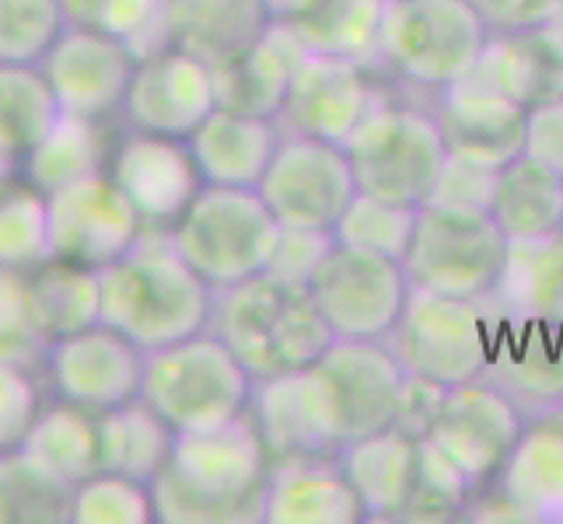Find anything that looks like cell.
I'll return each instance as SVG.
<instances>
[{
	"mask_svg": "<svg viewBox=\"0 0 563 524\" xmlns=\"http://www.w3.org/2000/svg\"><path fill=\"white\" fill-rule=\"evenodd\" d=\"M269 455L249 413L224 426L179 434L168 465L151 482L158 524L263 521Z\"/></svg>",
	"mask_w": 563,
	"mask_h": 524,
	"instance_id": "6da1fadb",
	"label": "cell"
},
{
	"mask_svg": "<svg viewBox=\"0 0 563 524\" xmlns=\"http://www.w3.org/2000/svg\"><path fill=\"white\" fill-rule=\"evenodd\" d=\"M102 274V322L120 328L144 354L210 328L213 287L192 269L168 231H147Z\"/></svg>",
	"mask_w": 563,
	"mask_h": 524,
	"instance_id": "7a4b0ae2",
	"label": "cell"
},
{
	"mask_svg": "<svg viewBox=\"0 0 563 524\" xmlns=\"http://www.w3.org/2000/svg\"><path fill=\"white\" fill-rule=\"evenodd\" d=\"M210 328L242 360L252 381L301 371L336 339L316 308L312 290L280 280L269 269L213 290Z\"/></svg>",
	"mask_w": 563,
	"mask_h": 524,
	"instance_id": "3957f363",
	"label": "cell"
},
{
	"mask_svg": "<svg viewBox=\"0 0 563 524\" xmlns=\"http://www.w3.org/2000/svg\"><path fill=\"white\" fill-rule=\"evenodd\" d=\"M298 375L308 420L329 455L396 423L406 371L385 339L336 336Z\"/></svg>",
	"mask_w": 563,
	"mask_h": 524,
	"instance_id": "277c9868",
	"label": "cell"
},
{
	"mask_svg": "<svg viewBox=\"0 0 563 524\" xmlns=\"http://www.w3.org/2000/svg\"><path fill=\"white\" fill-rule=\"evenodd\" d=\"M249 395L252 375L213 328L144 354L141 399L176 434L231 423L249 410Z\"/></svg>",
	"mask_w": 563,
	"mask_h": 524,
	"instance_id": "5b68a950",
	"label": "cell"
},
{
	"mask_svg": "<svg viewBox=\"0 0 563 524\" xmlns=\"http://www.w3.org/2000/svg\"><path fill=\"white\" fill-rule=\"evenodd\" d=\"M280 231L284 227L260 189L203 186L200 197L172 224L168 238L213 290H224L266 274Z\"/></svg>",
	"mask_w": 563,
	"mask_h": 524,
	"instance_id": "8992f818",
	"label": "cell"
},
{
	"mask_svg": "<svg viewBox=\"0 0 563 524\" xmlns=\"http://www.w3.org/2000/svg\"><path fill=\"white\" fill-rule=\"evenodd\" d=\"M490 38L470 0H388L378 64L420 91H441L470 77Z\"/></svg>",
	"mask_w": 563,
	"mask_h": 524,
	"instance_id": "52a82bcc",
	"label": "cell"
},
{
	"mask_svg": "<svg viewBox=\"0 0 563 524\" xmlns=\"http://www.w3.org/2000/svg\"><path fill=\"white\" fill-rule=\"evenodd\" d=\"M508 252L511 238L504 235L487 207L427 200L417 210L413 242L402 266L420 290L479 301L497 290Z\"/></svg>",
	"mask_w": 563,
	"mask_h": 524,
	"instance_id": "ba28073f",
	"label": "cell"
},
{
	"mask_svg": "<svg viewBox=\"0 0 563 524\" xmlns=\"http://www.w3.org/2000/svg\"><path fill=\"white\" fill-rule=\"evenodd\" d=\"M364 197L399 207H423L434 197L438 175L449 161L441 126L431 109L385 99L343 141Z\"/></svg>",
	"mask_w": 563,
	"mask_h": 524,
	"instance_id": "9c48e42d",
	"label": "cell"
},
{
	"mask_svg": "<svg viewBox=\"0 0 563 524\" xmlns=\"http://www.w3.org/2000/svg\"><path fill=\"white\" fill-rule=\"evenodd\" d=\"M388 349L406 375L431 378L444 388L487 375L494 343V298H444L413 287Z\"/></svg>",
	"mask_w": 563,
	"mask_h": 524,
	"instance_id": "30bf717a",
	"label": "cell"
},
{
	"mask_svg": "<svg viewBox=\"0 0 563 524\" xmlns=\"http://www.w3.org/2000/svg\"><path fill=\"white\" fill-rule=\"evenodd\" d=\"M325 325L340 339H388L413 283L399 259L333 245L308 283Z\"/></svg>",
	"mask_w": 563,
	"mask_h": 524,
	"instance_id": "8fae6325",
	"label": "cell"
},
{
	"mask_svg": "<svg viewBox=\"0 0 563 524\" xmlns=\"http://www.w3.org/2000/svg\"><path fill=\"white\" fill-rule=\"evenodd\" d=\"M256 189L280 227L329 231V235L361 192L343 144L290 137V133H284Z\"/></svg>",
	"mask_w": 563,
	"mask_h": 524,
	"instance_id": "7c38bea8",
	"label": "cell"
},
{
	"mask_svg": "<svg viewBox=\"0 0 563 524\" xmlns=\"http://www.w3.org/2000/svg\"><path fill=\"white\" fill-rule=\"evenodd\" d=\"M526 423L529 416L518 410V402L508 392H500L487 378H476L452 384L444 392L427 437L455 461V469L473 487L476 500L497 482Z\"/></svg>",
	"mask_w": 563,
	"mask_h": 524,
	"instance_id": "4fadbf2b",
	"label": "cell"
},
{
	"mask_svg": "<svg viewBox=\"0 0 563 524\" xmlns=\"http://www.w3.org/2000/svg\"><path fill=\"white\" fill-rule=\"evenodd\" d=\"M147 235V224L109 171L49 192V245L56 259L106 269Z\"/></svg>",
	"mask_w": 563,
	"mask_h": 524,
	"instance_id": "5bb4252c",
	"label": "cell"
},
{
	"mask_svg": "<svg viewBox=\"0 0 563 524\" xmlns=\"http://www.w3.org/2000/svg\"><path fill=\"white\" fill-rule=\"evenodd\" d=\"M375 70L378 67L357 60L305 53L290 77L284 109L277 112L280 130L290 137L343 144L372 115V109L388 99L375 81Z\"/></svg>",
	"mask_w": 563,
	"mask_h": 524,
	"instance_id": "9a60e30c",
	"label": "cell"
},
{
	"mask_svg": "<svg viewBox=\"0 0 563 524\" xmlns=\"http://www.w3.org/2000/svg\"><path fill=\"white\" fill-rule=\"evenodd\" d=\"M43 364L56 399L95 416L141 399L144 349L106 322L53 339Z\"/></svg>",
	"mask_w": 563,
	"mask_h": 524,
	"instance_id": "2e32d148",
	"label": "cell"
},
{
	"mask_svg": "<svg viewBox=\"0 0 563 524\" xmlns=\"http://www.w3.org/2000/svg\"><path fill=\"white\" fill-rule=\"evenodd\" d=\"M213 109H218L213 67L203 56L165 43L137 60L120 115L130 130L189 141Z\"/></svg>",
	"mask_w": 563,
	"mask_h": 524,
	"instance_id": "e0dca14e",
	"label": "cell"
},
{
	"mask_svg": "<svg viewBox=\"0 0 563 524\" xmlns=\"http://www.w3.org/2000/svg\"><path fill=\"white\" fill-rule=\"evenodd\" d=\"M106 171L137 207L147 231H172L207 186L189 141L147 130H126L112 144Z\"/></svg>",
	"mask_w": 563,
	"mask_h": 524,
	"instance_id": "ac0fdd59",
	"label": "cell"
},
{
	"mask_svg": "<svg viewBox=\"0 0 563 524\" xmlns=\"http://www.w3.org/2000/svg\"><path fill=\"white\" fill-rule=\"evenodd\" d=\"M141 53L106 32L67 25L56 46L38 64L67 115L106 123L123 109L130 77L137 70Z\"/></svg>",
	"mask_w": 563,
	"mask_h": 524,
	"instance_id": "d6986e66",
	"label": "cell"
},
{
	"mask_svg": "<svg viewBox=\"0 0 563 524\" xmlns=\"http://www.w3.org/2000/svg\"><path fill=\"white\" fill-rule=\"evenodd\" d=\"M431 112L455 158L500 171L526 154L529 109L473 74L434 91Z\"/></svg>",
	"mask_w": 563,
	"mask_h": 524,
	"instance_id": "ffe728a7",
	"label": "cell"
},
{
	"mask_svg": "<svg viewBox=\"0 0 563 524\" xmlns=\"http://www.w3.org/2000/svg\"><path fill=\"white\" fill-rule=\"evenodd\" d=\"M483 378L508 392L526 416L553 410L563 402V328L494 298V343Z\"/></svg>",
	"mask_w": 563,
	"mask_h": 524,
	"instance_id": "44dd1931",
	"label": "cell"
},
{
	"mask_svg": "<svg viewBox=\"0 0 563 524\" xmlns=\"http://www.w3.org/2000/svg\"><path fill=\"white\" fill-rule=\"evenodd\" d=\"M260 524H364V508L336 455L269 461Z\"/></svg>",
	"mask_w": 563,
	"mask_h": 524,
	"instance_id": "7402d4cb",
	"label": "cell"
},
{
	"mask_svg": "<svg viewBox=\"0 0 563 524\" xmlns=\"http://www.w3.org/2000/svg\"><path fill=\"white\" fill-rule=\"evenodd\" d=\"M490 490L526 524H563V402L529 416Z\"/></svg>",
	"mask_w": 563,
	"mask_h": 524,
	"instance_id": "603a6c76",
	"label": "cell"
},
{
	"mask_svg": "<svg viewBox=\"0 0 563 524\" xmlns=\"http://www.w3.org/2000/svg\"><path fill=\"white\" fill-rule=\"evenodd\" d=\"M473 77L494 85L518 105L536 109L563 99V29L542 22L490 32Z\"/></svg>",
	"mask_w": 563,
	"mask_h": 524,
	"instance_id": "cb8c5ba5",
	"label": "cell"
},
{
	"mask_svg": "<svg viewBox=\"0 0 563 524\" xmlns=\"http://www.w3.org/2000/svg\"><path fill=\"white\" fill-rule=\"evenodd\" d=\"M280 141L284 130L269 115L213 109L189 137V147L207 186L256 189L269 161H274Z\"/></svg>",
	"mask_w": 563,
	"mask_h": 524,
	"instance_id": "d4e9b609",
	"label": "cell"
},
{
	"mask_svg": "<svg viewBox=\"0 0 563 524\" xmlns=\"http://www.w3.org/2000/svg\"><path fill=\"white\" fill-rule=\"evenodd\" d=\"M343 476L364 508V521H399L417 482V437L385 426L336 451Z\"/></svg>",
	"mask_w": 563,
	"mask_h": 524,
	"instance_id": "484cf974",
	"label": "cell"
},
{
	"mask_svg": "<svg viewBox=\"0 0 563 524\" xmlns=\"http://www.w3.org/2000/svg\"><path fill=\"white\" fill-rule=\"evenodd\" d=\"M305 46L290 35L287 25L274 22L256 46L239 53L235 60L213 67V88H218V109L269 115L277 120L284 109L290 77L305 60Z\"/></svg>",
	"mask_w": 563,
	"mask_h": 524,
	"instance_id": "4316f807",
	"label": "cell"
},
{
	"mask_svg": "<svg viewBox=\"0 0 563 524\" xmlns=\"http://www.w3.org/2000/svg\"><path fill=\"white\" fill-rule=\"evenodd\" d=\"M274 25L266 0H168L165 43L203 56L210 67L235 60Z\"/></svg>",
	"mask_w": 563,
	"mask_h": 524,
	"instance_id": "83f0119b",
	"label": "cell"
},
{
	"mask_svg": "<svg viewBox=\"0 0 563 524\" xmlns=\"http://www.w3.org/2000/svg\"><path fill=\"white\" fill-rule=\"evenodd\" d=\"M388 0H287L274 22L287 25L308 53L378 64V38Z\"/></svg>",
	"mask_w": 563,
	"mask_h": 524,
	"instance_id": "f1b7e54d",
	"label": "cell"
},
{
	"mask_svg": "<svg viewBox=\"0 0 563 524\" xmlns=\"http://www.w3.org/2000/svg\"><path fill=\"white\" fill-rule=\"evenodd\" d=\"M22 451L35 469H43L70 493L85 479L102 472L99 455V416L56 399V405H43V413L32 423Z\"/></svg>",
	"mask_w": 563,
	"mask_h": 524,
	"instance_id": "f546056e",
	"label": "cell"
},
{
	"mask_svg": "<svg viewBox=\"0 0 563 524\" xmlns=\"http://www.w3.org/2000/svg\"><path fill=\"white\" fill-rule=\"evenodd\" d=\"M511 242H536L563 231V175L521 154L497 171L490 207Z\"/></svg>",
	"mask_w": 563,
	"mask_h": 524,
	"instance_id": "4dcf8cb0",
	"label": "cell"
},
{
	"mask_svg": "<svg viewBox=\"0 0 563 524\" xmlns=\"http://www.w3.org/2000/svg\"><path fill=\"white\" fill-rule=\"evenodd\" d=\"M60 115L43 67L0 64V168H22Z\"/></svg>",
	"mask_w": 563,
	"mask_h": 524,
	"instance_id": "1f68e13d",
	"label": "cell"
},
{
	"mask_svg": "<svg viewBox=\"0 0 563 524\" xmlns=\"http://www.w3.org/2000/svg\"><path fill=\"white\" fill-rule=\"evenodd\" d=\"M176 431L151 410L144 399H133L99 416V455L106 472H123L141 482H154L176 448Z\"/></svg>",
	"mask_w": 563,
	"mask_h": 524,
	"instance_id": "d6a6232c",
	"label": "cell"
},
{
	"mask_svg": "<svg viewBox=\"0 0 563 524\" xmlns=\"http://www.w3.org/2000/svg\"><path fill=\"white\" fill-rule=\"evenodd\" d=\"M494 298L511 312L563 328V231L536 242H511Z\"/></svg>",
	"mask_w": 563,
	"mask_h": 524,
	"instance_id": "836d02e7",
	"label": "cell"
},
{
	"mask_svg": "<svg viewBox=\"0 0 563 524\" xmlns=\"http://www.w3.org/2000/svg\"><path fill=\"white\" fill-rule=\"evenodd\" d=\"M32 301L49 343L102 322V274L67 259H46L29 274Z\"/></svg>",
	"mask_w": 563,
	"mask_h": 524,
	"instance_id": "e575fe53",
	"label": "cell"
},
{
	"mask_svg": "<svg viewBox=\"0 0 563 524\" xmlns=\"http://www.w3.org/2000/svg\"><path fill=\"white\" fill-rule=\"evenodd\" d=\"M109 150L112 147H106L102 123L64 112L56 126L38 141V147L22 161V175L49 197V192L85 179V175L106 171Z\"/></svg>",
	"mask_w": 563,
	"mask_h": 524,
	"instance_id": "d590c367",
	"label": "cell"
},
{
	"mask_svg": "<svg viewBox=\"0 0 563 524\" xmlns=\"http://www.w3.org/2000/svg\"><path fill=\"white\" fill-rule=\"evenodd\" d=\"M53 259L49 245V197L32 186L22 168L0 171V269H22Z\"/></svg>",
	"mask_w": 563,
	"mask_h": 524,
	"instance_id": "8d00e7d4",
	"label": "cell"
},
{
	"mask_svg": "<svg viewBox=\"0 0 563 524\" xmlns=\"http://www.w3.org/2000/svg\"><path fill=\"white\" fill-rule=\"evenodd\" d=\"M252 423L263 437V448L269 461L290 458V455H329L308 420L305 399H301V375H277L252 381L249 410Z\"/></svg>",
	"mask_w": 563,
	"mask_h": 524,
	"instance_id": "74e56055",
	"label": "cell"
},
{
	"mask_svg": "<svg viewBox=\"0 0 563 524\" xmlns=\"http://www.w3.org/2000/svg\"><path fill=\"white\" fill-rule=\"evenodd\" d=\"M67 25L106 32L133 46L141 56L165 46L168 0H60Z\"/></svg>",
	"mask_w": 563,
	"mask_h": 524,
	"instance_id": "f35d334b",
	"label": "cell"
},
{
	"mask_svg": "<svg viewBox=\"0 0 563 524\" xmlns=\"http://www.w3.org/2000/svg\"><path fill=\"white\" fill-rule=\"evenodd\" d=\"M70 521L74 524H154L151 482H141L123 472H95L70 493Z\"/></svg>",
	"mask_w": 563,
	"mask_h": 524,
	"instance_id": "ab89813d",
	"label": "cell"
},
{
	"mask_svg": "<svg viewBox=\"0 0 563 524\" xmlns=\"http://www.w3.org/2000/svg\"><path fill=\"white\" fill-rule=\"evenodd\" d=\"M473 487L431 437H417V482L399 521H462Z\"/></svg>",
	"mask_w": 563,
	"mask_h": 524,
	"instance_id": "60d3db41",
	"label": "cell"
},
{
	"mask_svg": "<svg viewBox=\"0 0 563 524\" xmlns=\"http://www.w3.org/2000/svg\"><path fill=\"white\" fill-rule=\"evenodd\" d=\"M417 210L420 207H399V203H385V200L357 192V200L346 207L340 224L333 227V238L340 245L378 252V256L402 263L406 252H410V242H413Z\"/></svg>",
	"mask_w": 563,
	"mask_h": 524,
	"instance_id": "b9f144b4",
	"label": "cell"
},
{
	"mask_svg": "<svg viewBox=\"0 0 563 524\" xmlns=\"http://www.w3.org/2000/svg\"><path fill=\"white\" fill-rule=\"evenodd\" d=\"M64 32L60 0H0V64L38 67Z\"/></svg>",
	"mask_w": 563,
	"mask_h": 524,
	"instance_id": "7bdbcfd3",
	"label": "cell"
},
{
	"mask_svg": "<svg viewBox=\"0 0 563 524\" xmlns=\"http://www.w3.org/2000/svg\"><path fill=\"white\" fill-rule=\"evenodd\" d=\"M0 521H70V490L22 455H0Z\"/></svg>",
	"mask_w": 563,
	"mask_h": 524,
	"instance_id": "ee69618b",
	"label": "cell"
},
{
	"mask_svg": "<svg viewBox=\"0 0 563 524\" xmlns=\"http://www.w3.org/2000/svg\"><path fill=\"white\" fill-rule=\"evenodd\" d=\"M49 336L38 322L32 283L22 269H0V360L35 367L46 360Z\"/></svg>",
	"mask_w": 563,
	"mask_h": 524,
	"instance_id": "f6af8a7d",
	"label": "cell"
},
{
	"mask_svg": "<svg viewBox=\"0 0 563 524\" xmlns=\"http://www.w3.org/2000/svg\"><path fill=\"white\" fill-rule=\"evenodd\" d=\"M38 413H43V392L32 367L0 360V455L22 448Z\"/></svg>",
	"mask_w": 563,
	"mask_h": 524,
	"instance_id": "bcb514c9",
	"label": "cell"
},
{
	"mask_svg": "<svg viewBox=\"0 0 563 524\" xmlns=\"http://www.w3.org/2000/svg\"><path fill=\"white\" fill-rule=\"evenodd\" d=\"M336 245V238L329 231H280V242L274 252V263H269V274L290 280V283H312V274L319 263L325 259V252Z\"/></svg>",
	"mask_w": 563,
	"mask_h": 524,
	"instance_id": "7dc6e473",
	"label": "cell"
},
{
	"mask_svg": "<svg viewBox=\"0 0 563 524\" xmlns=\"http://www.w3.org/2000/svg\"><path fill=\"white\" fill-rule=\"evenodd\" d=\"M494 186H497L494 168H483L476 161H465V158L449 154V161H444V168L438 175V186H434L431 200L459 203V207H490Z\"/></svg>",
	"mask_w": 563,
	"mask_h": 524,
	"instance_id": "c3c4849f",
	"label": "cell"
},
{
	"mask_svg": "<svg viewBox=\"0 0 563 524\" xmlns=\"http://www.w3.org/2000/svg\"><path fill=\"white\" fill-rule=\"evenodd\" d=\"M449 388L431 381V378H417L406 375L402 378V392H399V410H396V426H402L410 437H427L431 423L441 410V399Z\"/></svg>",
	"mask_w": 563,
	"mask_h": 524,
	"instance_id": "681fc988",
	"label": "cell"
},
{
	"mask_svg": "<svg viewBox=\"0 0 563 524\" xmlns=\"http://www.w3.org/2000/svg\"><path fill=\"white\" fill-rule=\"evenodd\" d=\"M526 154L563 175V99L529 109Z\"/></svg>",
	"mask_w": 563,
	"mask_h": 524,
	"instance_id": "f907efd6",
	"label": "cell"
},
{
	"mask_svg": "<svg viewBox=\"0 0 563 524\" xmlns=\"http://www.w3.org/2000/svg\"><path fill=\"white\" fill-rule=\"evenodd\" d=\"M470 4L490 25V32H511V29L553 22L560 11V0H470Z\"/></svg>",
	"mask_w": 563,
	"mask_h": 524,
	"instance_id": "816d5d0a",
	"label": "cell"
},
{
	"mask_svg": "<svg viewBox=\"0 0 563 524\" xmlns=\"http://www.w3.org/2000/svg\"><path fill=\"white\" fill-rule=\"evenodd\" d=\"M266 8H269V14L277 18V14H280V11L287 8V0H266Z\"/></svg>",
	"mask_w": 563,
	"mask_h": 524,
	"instance_id": "f5cc1de1",
	"label": "cell"
},
{
	"mask_svg": "<svg viewBox=\"0 0 563 524\" xmlns=\"http://www.w3.org/2000/svg\"><path fill=\"white\" fill-rule=\"evenodd\" d=\"M553 22H556V25L563 29V0H560V11H556V18H553Z\"/></svg>",
	"mask_w": 563,
	"mask_h": 524,
	"instance_id": "db71d44e",
	"label": "cell"
},
{
	"mask_svg": "<svg viewBox=\"0 0 563 524\" xmlns=\"http://www.w3.org/2000/svg\"><path fill=\"white\" fill-rule=\"evenodd\" d=\"M0 171H4V168H0Z\"/></svg>",
	"mask_w": 563,
	"mask_h": 524,
	"instance_id": "11a10c76",
	"label": "cell"
}]
</instances>
